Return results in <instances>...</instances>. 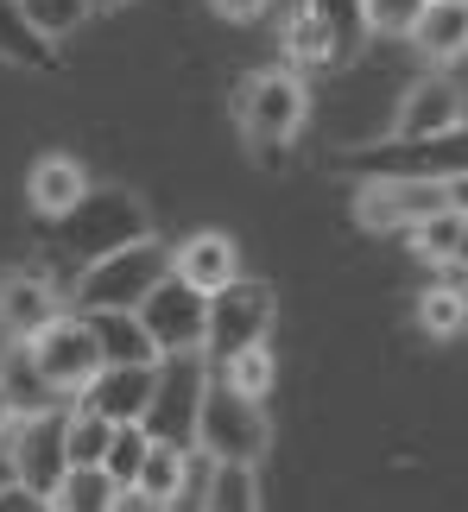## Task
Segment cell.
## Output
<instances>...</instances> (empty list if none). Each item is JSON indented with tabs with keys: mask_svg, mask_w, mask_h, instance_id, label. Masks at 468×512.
Returning <instances> with one entry per match:
<instances>
[{
	"mask_svg": "<svg viewBox=\"0 0 468 512\" xmlns=\"http://www.w3.org/2000/svg\"><path fill=\"white\" fill-rule=\"evenodd\" d=\"M228 114H234V133L247 140V152L253 159H279V152L304 133V121H310V89H304V70H247L241 83H234V102H228Z\"/></svg>",
	"mask_w": 468,
	"mask_h": 512,
	"instance_id": "1",
	"label": "cell"
},
{
	"mask_svg": "<svg viewBox=\"0 0 468 512\" xmlns=\"http://www.w3.org/2000/svg\"><path fill=\"white\" fill-rule=\"evenodd\" d=\"M152 234V209L140 190L127 184H89L83 203H76L64 222H57V241H64L70 260H102V253H121L133 241H146Z\"/></svg>",
	"mask_w": 468,
	"mask_h": 512,
	"instance_id": "2",
	"label": "cell"
},
{
	"mask_svg": "<svg viewBox=\"0 0 468 512\" xmlns=\"http://www.w3.org/2000/svg\"><path fill=\"white\" fill-rule=\"evenodd\" d=\"M165 272H171V247L159 241V234H146V241H133V247H121V253L89 260L83 272H76L70 304H76V310H140L146 291L159 285Z\"/></svg>",
	"mask_w": 468,
	"mask_h": 512,
	"instance_id": "3",
	"label": "cell"
},
{
	"mask_svg": "<svg viewBox=\"0 0 468 512\" xmlns=\"http://www.w3.org/2000/svg\"><path fill=\"white\" fill-rule=\"evenodd\" d=\"M203 392H209V354L203 348H178L159 354V380H152V405H146V437L197 449V418H203Z\"/></svg>",
	"mask_w": 468,
	"mask_h": 512,
	"instance_id": "4",
	"label": "cell"
},
{
	"mask_svg": "<svg viewBox=\"0 0 468 512\" xmlns=\"http://www.w3.org/2000/svg\"><path fill=\"white\" fill-rule=\"evenodd\" d=\"M0 449H7V462H13V481L32 487V494L51 506V494L64 487V468H70V411L64 405L19 411V424L7 430Z\"/></svg>",
	"mask_w": 468,
	"mask_h": 512,
	"instance_id": "5",
	"label": "cell"
},
{
	"mask_svg": "<svg viewBox=\"0 0 468 512\" xmlns=\"http://www.w3.org/2000/svg\"><path fill=\"white\" fill-rule=\"evenodd\" d=\"M361 177H431V184H456L468 177V121L450 133H424V140H380L342 159Z\"/></svg>",
	"mask_w": 468,
	"mask_h": 512,
	"instance_id": "6",
	"label": "cell"
},
{
	"mask_svg": "<svg viewBox=\"0 0 468 512\" xmlns=\"http://www.w3.org/2000/svg\"><path fill=\"white\" fill-rule=\"evenodd\" d=\"M197 443H203L216 462H266V449H272L266 399H247V392H234L228 380H222V386L209 380L203 418H197Z\"/></svg>",
	"mask_w": 468,
	"mask_h": 512,
	"instance_id": "7",
	"label": "cell"
},
{
	"mask_svg": "<svg viewBox=\"0 0 468 512\" xmlns=\"http://www.w3.org/2000/svg\"><path fill=\"white\" fill-rule=\"evenodd\" d=\"M26 361L45 373V386L51 392H64V399H76L95 373L108 367V354H102V336H95V323H89V310H64L57 323H45L38 336L26 342Z\"/></svg>",
	"mask_w": 468,
	"mask_h": 512,
	"instance_id": "8",
	"label": "cell"
},
{
	"mask_svg": "<svg viewBox=\"0 0 468 512\" xmlns=\"http://www.w3.org/2000/svg\"><path fill=\"white\" fill-rule=\"evenodd\" d=\"M272 323H279V291L266 279H228L222 291H209V336L203 354L209 361H228L253 342H272Z\"/></svg>",
	"mask_w": 468,
	"mask_h": 512,
	"instance_id": "9",
	"label": "cell"
},
{
	"mask_svg": "<svg viewBox=\"0 0 468 512\" xmlns=\"http://www.w3.org/2000/svg\"><path fill=\"white\" fill-rule=\"evenodd\" d=\"M443 203H450V184H431V177H361L355 222L367 234H412Z\"/></svg>",
	"mask_w": 468,
	"mask_h": 512,
	"instance_id": "10",
	"label": "cell"
},
{
	"mask_svg": "<svg viewBox=\"0 0 468 512\" xmlns=\"http://www.w3.org/2000/svg\"><path fill=\"white\" fill-rule=\"evenodd\" d=\"M468 121V95L462 83L443 64H431L424 76H412L393 108V121H386V140H424V133H450Z\"/></svg>",
	"mask_w": 468,
	"mask_h": 512,
	"instance_id": "11",
	"label": "cell"
},
{
	"mask_svg": "<svg viewBox=\"0 0 468 512\" xmlns=\"http://www.w3.org/2000/svg\"><path fill=\"white\" fill-rule=\"evenodd\" d=\"M140 317L152 329V342H159V354L203 348V336H209V291H197L190 279H178V272H165V279L146 291Z\"/></svg>",
	"mask_w": 468,
	"mask_h": 512,
	"instance_id": "12",
	"label": "cell"
},
{
	"mask_svg": "<svg viewBox=\"0 0 468 512\" xmlns=\"http://www.w3.org/2000/svg\"><path fill=\"white\" fill-rule=\"evenodd\" d=\"M64 298H70V291L57 285L45 266L7 272V279H0V336L26 348V342H32L45 323H57V317H64Z\"/></svg>",
	"mask_w": 468,
	"mask_h": 512,
	"instance_id": "13",
	"label": "cell"
},
{
	"mask_svg": "<svg viewBox=\"0 0 468 512\" xmlns=\"http://www.w3.org/2000/svg\"><path fill=\"white\" fill-rule=\"evenodd\" d=\"M152 380H159V361H108L83 392H76V405L102 411L108 424H140L146 405H152Z\"/></svg>",
	"mask_w": 468,
	"mask_h": 512,
	"instance_id": "14",
	"label": "cell"
},
{
	"mask_svg": "<svg viewBox=\"0 0 468 512\" xmlns=\"http://www.w3.org/2000/svg\"><path fill=\"white\" fill-rule=\"evenodd\" d=\"M171 272L190 279L197 291H222L228 279H241V247H234V234H222V228H197L171 247Z\"/></svg>",
	"mask_w": 468,
	"mask_h": 512,
	"instance_id": "15",
	"label": "cell"
},
{
	"mask_svg": "<svg viewBox=\"0 0 468 512\" xmlns=\"http://www.w3.org/2000/svg\"><path fill=\"white\" fill-rule=\"evenodd\" d=\"M83 190H89V171H83V159H70V152H45V159L26 171V203L45 215V222H64V215L83 203Z\"/></svg>",
	"mask_w": 468,
	"mask_h": 512,
	"instance_id": "16",
	"label": "cell"
},
{
	"mask_svg": "<svg viewBox=\"0 0 468 512\" xmlns=\"http://www.w3.org/2000/svg\"><path fill=\"white\" fill-rule=\"evenodd\" d=\"M0 64L32 70V76L64 70V45H51V38L26 19V0H0Z\"/></svg>",
	"mask_w": 468,
	"mask_h": 512,
	"instance_id": "17",
	"label": "cell"
},
{
	"mask_svg": "<svg viewBox=\"0 0 468 512\" xmlns=\"http://www.w3.org/2000/svg\"><path fill=\"white\" fill-rule=\"evenodd\" d=\"M184 494H190V449L152 437L146 462H140V481L127 487V500H121V506H178Z\"/></svg>",
	"mask_w": 468,
	"mask_h": 512,
	"instance_id": "18",
	"label": "cell"
},
{
	"mask_svg": "<svg viewBox=\"0 0 468 512\" xmlns=\"http://www.w3.org/2000/svg\"><path fill=\"white\" fill-rule=\"evenodd\" d=\"M412 45L424 64H443L450 70L456 57H468V0H424L418 26H412Z\"/></svg>",
	"mask_w": 468,
	"mask_h": 512,
	"instance_id": "19",
	"label": "cell"
},
{
	"mask_svg": "<svg viewBox=\"0 0 468 512\" xmlns=\"http://www.w3.org/2000/svg\"><path fill=\"white\" fill-rule=\"evenodd\" d=\"M405 241H412L418 260H431L443 272H468V209L462 203H443L437 215H424Z\"/></svg>",
	"mask_w": 468,
	"mask_h": 512,
	"instance_id": "20",
	"label": "cell"
},
{
	"mask_svg": "<svg viewBox=\"0 0 468 512\" xmlns=\"http://www.w3.org/2000/svg\"><path fill=\"white\" fill-rule=\"evenodd\" d=\"M121 500H127V487L108 475V462H70L64 487L51 494V506H64V512H114Z\"/></svg>",
	"mask_w": 468,
	"mask_h": 512,
	"instance_id": "21",
	"label": "cell"
},
{
	"mask_svg": "<svg viewBox=\"0 0 468 512\" xmlns=\"http://www.w3.org/2000/svg\"><path fill=\"white\" fill-rule=\"evenodd\" d=\"M95 336H102V354L108 361H159V342L140 310H89Z\"/></svg>",
	"mask_w": 468,
	"mask_h": 512,
	"instance_id": "22",
	"label": "cell"
},
{
	"mask_svg": "<svg viewBox=\"0 0 468 512\" xmlns=\"http://www.w3.org/2000/svg\"><path fill=\"white\" fill-rule=\"evenodd\" d=\"M298 7L323 26V38L336 45V70L367 45V0H298Z\"/></svg>",
	"mask_w": 468,
	"mask_h": 512,
	"instance_id": "23",
	"label": "cell"
},
{
	"mask_svg": "<svg viewBox=\"0 0 468 512\" xmlns=\"http://www.w3.org/2000/svg\"><path fill=\"white\" fill-rule=\"evenodd\" d=\"M203 506H216V512H253V506H260V462H216V468H209Z\"/></svg>",
	"mask_w": 468,
	"mask_h": 512,
	"instance_id": "24",
	"label": "cell"
},
{
	"mask_svg": "<svg viewBox=\"0 0 468 512\" xmlns=\"http://www.w3.org/2000/svg\"><path fill=\"white\" fill-rule=\"evenodd\" d=\"M418 329L431 342H456L462 329H468V291L462 285H431L418 298Z\"/></svg>",
	"mask_w": 468,
	"mask_h": 512,
	"instance_id": "25",
	"label": "cell"
},
{
	"mask_svg": "<svg viewBox=\"0 0 468 512\" xmlns=\"http://www.w3.org/2000/svg\"><path fill=\"white\" fill-rule=\"evenodd\" d=\"M222 380L234 392H247V399H266L272 380H279V361H272L266 342H253V348H241V354H228V361H222Z\"/></svg>",
	"mask_w": 468,
	"mask_h": 512,
	"instance_id": "26",
	"label": "cell"
},
{
	"mask_svg": "<svg viewBox=\"0 0 468 512\" xmlns=\"http://www.w3.org/2000/svg\"><path fill=\"white\" fill-rule=\"evenodd\" d=\"M89 13H95L89 0H26V19H32V26L51 38V45H64V38H76Z\"/></svg>",
	"mask_w": 468,
	"mask_h": 512,
	"instance_id": "27",
	"label": "cell"
},
{
	"mask_svg": "<svg viewBox=\"0 0 468 512\" xmlns=\"http://www.w3.org/2000/svg\"><path fill=\"white\" fill-rule=\"evenodd\" d=\"M146 449H152V437H146V424H114V443H108V475L121 481V487H133L140 481V462H146Z\"/></svg>",
	"mask_w": 468,
	"mask_h": 512,
	"instance_id": "28",
	"label": "cell"
},
{
	"mask_svg": "<svg viewBox=\"0 0 468 512\" xmlns=\"http://www.w3.org/2000/svg\"><path fill=\"white\" fill-rule=\"evenodd\" d=\"M108 443H114V424L102 418V411H83V405H76L70 411V462H102Z\"/></svg>",
	"mask_w": 468,
	"mask_h": 512,
	"instance_id": "29",
	"label": "cell"
},
{
	"mask_svg": "<svg viewBox=\"0 0 468 512\" xmlns=\"http://www.w3.org/2000/svg\"><path fill=\"white\" fill-rule=\"evenodd\" d=\"M418 13H424V0H367V32H380V38H412Z\"/></svg>",
	"mask_w": 468,
	"mask_h": 512,
	"instance_id": "30",
	"label": "cell"
},
{
	"mask_svg": "<svg viewBox=\"0 0 468 512\" xmlns=\"http://www.w3.org/2000/svg\"><path fill=\"white\" fill-rule=\"evenodd\" d=\"M216 7V19H234V26H253V19H266L279 0H209Z\"/></svg>",
	"mask_w": 468,
	"mask_h": 512,
	"instance_id": "31",
	"label": "cell"
},
{
	"mask_svg": "<svg viewBox=\"0 0 468 512\" xmlns=\"http://www.w3.org/2000/svg\"><path fill=\"white\" fill-rule=\"evenodd\" d=\"M19 424V405H13V392H7V380H0V443H7V430Z\"/></svg>",
	"mask_w": 468,
	"mask_h": 512,
	"instance_id": "32",
	"label": "cell"
},
{
	"mask_svg": "<svg viewBox=\"0 0 468 512\" xmlns=\"http://www.w3.org/2000/svg\"><path fill=\"white\" fill-rule=\"evenodd\" d=\"M95 13H114V7H133V0H89Z\"/></svg>",
	"mask_w": 468,
	"mask_h": 512,
	"instance_id": "33",
	"label": "cell"
},
{
	"mask_svg": "<svg viewBox=\"0 0 468 512\" xmlns=\"http://www.w3.org/2000/svg\"><path fill=\"white\" fill-rule=\"evenodd\" d=\"M13 481V462H7V449H0V487H7Z\"/></svg>",
	"mask_w": 468,
	"mask_h": 512,
	"instance_id": "34",
	"label": "cell"
}]
</instances>
